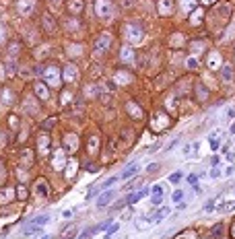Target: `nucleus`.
<instances>
[{
    "label": "nucleus",
    "instance_id": "dca6fc26",
    "mask_svg": "<svg viewBox=\"0 0 235 239\" xmlns=\"http://www.w3.org/2000/svg\"><path fill=\"white\" fill-rule=\"evenodd\" d=\"M151 202H153L155 206H159V204H161V196H159V194H155V198L151 200Z\"/></svg>",
    "mask_w": 235,
    "mask_h": 239
},
{
    "label": "nucleus",
    "instance_id": "2eb2a0df",
    "mask_svg": "<svg viewBox=\"0 0 235 239\" xmlns=\"http://www.w3.org/2000/svg\"><path fill=\"white\" fill-rule=\"evenodd\" d=\"M157 169H159V165H157V163H153V165H148V167H146V171H148V173H155Z\"/></svg>",
    "mask_w": 235,
    "mask_h": 239
},
{
    "label": "nucleus",
    "instance_id": "9d476101",
    "mask_svg": "<svg viewBox=\"0 0 235 239\" xmlns=\"http://www.w3.org/2000/svg\"><path fill=\"white\" fill-rule=\"evenodd\" d=\"M116 181H118V177H109L107 181H103V184H101V190H107V188H109L111 184H116Z\"/></svg>",
    "mask_w": 235,
    "mask_h": 239
},
{
    "label": "nucleus",
    "instance_id": "9b49d317",
    "mask_svg": "<svg viewBox=\"0 0 235 239\" xmlns=\"http://www.w3.org/2000/svg\"><path fill=\"white\" fill-rule=\"evenodd\" d=\"M223 79H225V80H231V68H229V66H225V68H223Z\"/></svg>",
    "mask_w": 235,
    "mask_h": 239
},
{
    "label": "nucleus",
    "instance_id": "a211bd4d",
    "mask_svg": "<svg viewBox=\"0 0 235 239\" xmlns=\"http://www.w3.org/2000/svg\"><path fill=\"white\" fill-rule=\"evenodd\" d=\"M19 196H21V198H25V196H27V192H25V188H23V186H19Z\"/></svg>",
    "mask_w": 235,
    "mask_h": 239
},
{
    "label": "nucleus",
    "instance_id": "423d86ee",
    "mask_svg": "<svg viewBox=\"0 0 235 239\" xmlns=\"http://www.w3.org/2000/svg\"><path fill=\"white\" fill-rule=\"evenodd\" d=\"M165 214H167V208H163V210H161V212H159V214H155V216H153V219H151V223H161V221H163V216H165Z\"/></svg>",
    "mask_w": 235,
    "mask_h": 239
},
{
    "label": "nucleus",
    "instance_id": "0eeeda50",
    "mask_svg": "<svg viewBox=\"0 0 235 239\" xmlns=\"http://www.w3.org/2000/svg\"><path fill=\"white\" fill-rule=\"evenodd\" d=\"M144 194H146V190H142V192H138V194H132V196L128 198V202H130V204H134V202H138V200H140Z\"/></svg>",
    "mask_w": 235,
    "mask_h": 239
},
{
    "label": "nucleus",
    "instance_id": "6e6552de",
    "mask_svg": "<svg viewBox=\"0 0 235 239\" xmlns=\"http://www.w3.org/2000/svg\"><path fill=\"white\" fill-rule=\"evenodd\" d=\"M136 171H138V167H136V165H130V167L122 173V177H130V175H132V173H136Z\"/></svg>",
    "mask_w": 235,
    "mask_h": 239
},
{
    "label": "nucleus",
    "instance_id": "6ab92c4d",
    "mask_svg": "<svg viewBox=\"0 0 235 239\" xmlns=\"http://www.w3.org/2000/svg\"><path fill=\"white\" fill-rule=\"evenodd\" d=\"M210 146H212V149H217V146H219V140H215V138H210Z\"/></svg>",
    "mask_w": 235,
    "mask_h": 239
},
{
    "label": "nucleus",
    "instance_id": "f257e3e1",
    "mask_svg": "<svg viewBox=\"0 0 235 239\" xmlns=\"http://www.w3.org/2000/svg\"><path fill=\"white\" fill-rule=\"evenodd\" d=\"M124 35L128 41H140L142 39V29L138 23H128L124 27Z\"/></svg>",
    "mask_w": 235,
    "mask_h": 239
},
{
    "label": "nucleus",
    "instance_id": "1a4fd4ad",
    "mask_svg": "<svg viewBox=\"0 0 235 239\" xmlns=\"http://www.w3.org/2000/svg\"><path fill=\"white\" fill-rule=\"evenodd\" d=\"M235 208V202H227V204H221L217 210H221V212H225V210H233Z\"/></svg>",
    "mask_w": 235,
    "mask_h": 239
},
{
    "label": "nucleus",
    "instance_id": "20e7f679",
    "mask_svg": "<svg viewBox=\"0 0 235 239\" xmlns=\"http://www.w3.org/2000/svg\"><path fill=\"white\" fill-rule=\"evenodd\" d=\"M76 77H79V74H76V68H74V66H66V68H64V79L66 80L72 82V80H76Z\"/></svg>",
    "mask_w": 235,
    "mask_h": 239
},
{
    "label": "nucleus",
    "instance_id": "412c9836",
    "mask_svg": "<svg viewBox=\"0 0 235 239\" xmlns=\"http://www.w3.org/2000/svg\"><path fill=\"white\" fill-rule=\"evenodd\" d=\"M178 179H180V173H173V175H171V181H173V184H175V181H178Z\"/></svg>",
    "mask_w": 235,
    "mask_h": 239
},
{
    "label": "nucleus",
    "instance_id": "f03ea898",
    "mask_svg": "<svg viewBox=\"0 0 235 239\" xmlns=\"http://www.w3.org/2000/svg\"><path fill=\"white\" fill-rule=\"evenodd\" d=\"M95 10H97V15H99L101 19H107V17L111 15L113 6L109 4V0H97V6H95Z\"/></svg>",
    "mask_w": 235,
    "mask_h": 239
},
{
    "label": "nucleus",
    "instance_id": "4468645a",
    "mask_svg": "<svg viewBox=\"0 0 235 239\" xmlns=\"http://www.w3.org/2000/svg\"><path fill=\"white\" fill-rule=\"evenodd\" d=\"M116 231H118V225H111V227H109V231H107V235H105V239H109Z\"/></svg>",
    "mask_w": 235,
    "mask_h": 239
},
{
    "label": "nucleus",
    "instance_id": "7ed1b4c3",
    "mask_svg": "<svg viewBox=\"0 0 235 239\" xmlns=\"http://www.w3.org/2000/svg\"><path fill=\"white\" fill-rule=\"evenodd\" d=\"M113 198V192H111V190H107V192H103V194H101V196H99V200H97V206H99V208H103V206H107V204H109V200Z\"/></svg>",
    "mask_w": 235,
    "mask_h": 239
},
{
    "label": "nucleus",
    "instance_id": "aec40b11",
    "mask_svg": "<svg viewBox=\"0 0 235 239\" xmlns=\"http://www.w3.org/2000/svg\"><path fill=\"white\" fill-rule=\"evenodd\" d=\"M210 175H212V177H219V175H221V171H219V169H212V173H210Z\"/></svg>",
    "mask_w": 235,
    "mask_h": 239
},
{
    "label": "nucleus",
    "instance_id": "4be33fe9",
    "mask_svg": "<svg viewBox=\"0 0 235 239\" xmlns=\"http://www.w3.org/2000/svg\"><path fill=\"white\" fill-rule=\"evenodd\" d=\"M153 194H161V186H155V188H153Z\"/></svg>",
    "mask_w": 235,
    "mask_h": 239
},
{
    "label": "nucleus",
    "instance_id": "39448f33",
    "mask_svg": "<svg viewBox=\"0 0 235 239\" xmlns=\"http://www.w3.org/2000/svg\"><path fill=\"white\" fill-rule=\"evenodd\" d=\"M35 91H37V95L41 97V99H47V91H46V85H35Z\"/></svg>",
    "mask_w": 235,
    "mask_h": 239
},
{
    "label": "nucleus",
    "instance_id": "f3484780",
    "mask_svg": "<svg viewBox=\"0 0 235 239\" xmlns=\"http://www.w3.org/2000/svg\"><path fill=\"white\" fill-rule=\"evenodd\" d=\"M182 198H184V192H175V194H173V200H175V202L182 200Z\"/></svg>",
    "mask_w": 235,
    "mask_h": 239
},
{
    "label": "nucleus",
    "instance_id": "ddd939ff",
    "mask_svg": "<svg viewBox=\"0 0 235 239\" xmlns=\"http://www.w3.org/2000/svg\"><path fill=\"white\" fill-rule=\"evenodd\" d=\"M221 231H223V227H221V225H217V227H215V229H212V237H221Z\"/></svg>",
    "mask_w": 235,
    "mask_h": 239
},
{
    "label": "nucleus",
    "instance_id": "f8f14e48",
    "mask_svg": "<svg viewBox=\"0 0 235 239\" xmlns=\"http://www.w3.org/2000/svg\"><path fill=\"white\" fill-rule=\"evenodd\" d=\"M46 223H47V216H37V219L33 221V225H37V227H39V225H46Z\"/></svg>",
    "mask_w": 235,
    "mask_h": 239
}]
</instances>
